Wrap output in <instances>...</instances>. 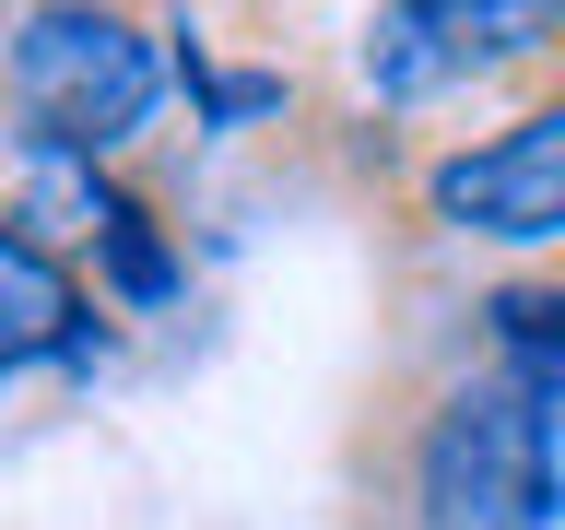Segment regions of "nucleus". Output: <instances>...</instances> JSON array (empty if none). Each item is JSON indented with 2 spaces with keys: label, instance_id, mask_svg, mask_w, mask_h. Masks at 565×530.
<instances>
[{
  "label": "nucleus",
  "instance_id": "obj_1",
  "mask_svg": "<svg viewBox=\"0 0 565 530\" xmlns=\"http://www.w3.org/2000/svg\"><path fill=\"white\" fill-rule=\"evenodd\" d=\"M177 60H166V0H12L0 12V118L12 141H71L118 153L166 130Z\"/></svg>",
  "mask_w": 565,
  "mask_h": 530
},
{
  "label": "nucleus",
  "instance_id": "obj_2",
  "mask_svg": "<svg viewBox=\"0 0 565 530\" xmlns=\"http://www.w3.org/2000/svg\"><path fill=\"white\" fill-rule=\"evenodd\" d=\"M565 71V0H365L342 35V83L365 118L413 130L507 83Z\"/></svg>",
  "mask_w": 565,
  "mask_h": 530
},
{
  "label": "nucleus",
  "instance_id": "obj_3",
  "mask_svg": "<svg viewBox=\"0 0 565 530\" xmlns=\"http://www.w3.org/2000/svg\"><path fill=\"white\" fill-rule=\"evenodd\" d=\"M530 484H542V401L494 353L448 365L388 436L401 530H530Z\"/></svg>",
  "mask_w": 565,
  "mask_h": 530
},
{
  "label": "nucleus",
  "instance_id": "obj_4",
  "mask_svg": "<svg viewBox=\"0 0 565 530\" xmlns=\"http://www.w3.org/2000/svg\"><path fill=\"white\" fill-rule=\"evenodd\" d=\"M413 224L483 259H565V71L519 83V106L494 130L436 141L413 177Z\"/></svg>",
  "mask_w": 565,
  "mask_h": 530
},
{
  "label": "nucleus",
  "instance_id": "obj_5",
  "mask_svg": "<svg viewBox=\"0 0 565 530\" xmlns=\"http://www.w3.org/2000/svg\"><path fill=\"white\" fill-rule=\"evenodd\" d=\"M118 330H130V318L83 283V259H71L60 236H35L24 212L0 201V365H12V378L83 389V378H106Z\"/></svg>",
  "mask_w": 565,
  "mask_h": 530
},
{
  "label": "nucleus",
  "instance_id": "obj_6",
  "mask_svg": "<svg viewBox=\"0 0 565 530\" xmlns=\"http://www.w3.org/2000/svg\"><path fill=\"white\" fill-rule=\"evenodd\" d=\"M471 353H494L530 401H565V259H507L471 295Z\"/></svg>",
  "mask_w": 565,
  "mask_h": 530
},
{
  "label": "nucleus",
  "instance_id": "obj_7",
  "mask_svg": "<svg viewBox=\"0 0 565 530\" xmlns=\"http://www.w3.org/2000/svg\"><path fill=\"white\" fill-rule=\"evenodd\" d=\"M83 283H95L118 318H166V307H189V236L166 224V201L130 177V201L95 224V247H83Z\"/></svg>",
  "mask_w": 565,
  "mask_h": 530
},
{
  "label": "nucleus",
  "instance_id": "obj_8",
  "mask_svg": "<svg viewBox=\"0 0 565 530\" xmlns=\"http://www.w3.org/2000/svg\"><path fill=\"white\" fill-rule=\"evenodd\" d=\"M0 201L24 212L35 236H60L71 259H83V247H95V224L130 201V166H118V153H71V141H12Z\"/></svg>",
  "mask_w": 565,
  "mask_h": 530
},
{
  "label": "nucleus",
  "instance_id": "obj_9",
  "mask_svg": "<svg viewBox=\"0 0 565 530\" xmlns=\"http://www.w3.org/2000/svg\"><path fill=\"white\" fill-rule=\"evenodd\" d=\"M530 530H565V401H542V484H530Z\"/></svg>",
  "mask_w": 565,
  "mask_h": 530
},
{
  "label": "nucleus",
  "instance_id": "obj_10",
  "mask_svg": "<svg viewBox=\"0 0 565 530\" xmlns=\"http://www.w3.org/2000/svg\"><path fill=\"white\" fill-rule=\"evenodd\" d=\"M0 389H12V365H0Z\"/></svg>",
  "mask_w": 565,
  "mask_h": 530
}]
</instances>
